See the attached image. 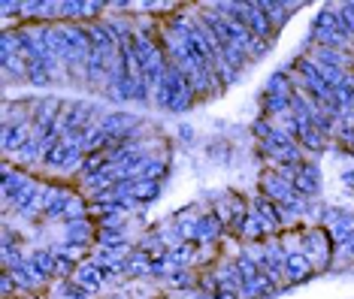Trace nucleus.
<instances>
[{
	"label": "nucleus",
	"instance_id": "473e14b6",
	"mask_svg": "<svg viewBox=\"0 0 354 299\" xmlns=\"http://www.w3.org/2000/svg\"><path fill=\"white\" fill-rule=\"evenodd\" d=\"M82 6L85 0H64L58 6V21H82Z\"/></svg>",
	"mask_w": 354,
	"mask_h": 299
},
{
	"label": "nucleus",
	"instance_id": "a211bd4d",
	"mask_svg": "<svg viewBox=\"0 0 354 299\" xmlns=\"http://www.w3.org/2000/svg\"><path fill=\"white\" fill-rule=\"evenodd\" d=\"M28 257H30V263L39 269V276L43 278H49L55 281V251L49 245H37V248H28Z\"/></svg>",
	"mask_w": 354,
	"mask_h": 299
},
{
	"label": "nucleus",
	"instance_id": "4c0bfd02",
	"mask_svg": "<svg viewBox=\"0 0 354 299\" xmlns=\"http://www.w3.org/2000/svg\"><path fill=\"white\" fill-rule=\"evenodd\" d=\"M179 133H182V142H194V139H197V136H194L197 131H194V127H188V124H182Z\"/></svg>",
	"mask_w": 354,
	"mask_h": 299
},
{
	"label": "nucleus",
	"instance_id": "0eeeda50",
	"mask_svg": "<svg viewBox=\"0 0 354 299\" xmlns=\"http://www.w3.org/2000/svg\"><path fill=\"white\" fill-rule=\"evenodd\" d=\"M321 169H318V160H312V157H306L303 164H300V173H297V179H294V191L300 193V197L306 200H315L318 203V197H321Z\"/></svg>",
	"mask_w": 354,
	"mask_h": 299
},
{
	"label": "nucleus",
	"instance_id": "9d476101",
	"mask_svg": "<svg viewBox=\"0 0 354 299\" xmlns=\"http://www.w3.org/2000/svg\"><path fill=\"white\" fill-rule=\"evenodd\" d=\"M312 278H318V272H315V266H312L309 257H306L303 251L288 254V260H285V284L294 287V284H306V281H312Z\"/></svg>",
	"mask_w": 354,
	"mask_h": 299
},
{
	"label": "nucleus",
	"instance_id": "f3484780",
	"mask_svg": "<svg viewBox=\"0 0 354 299\" xmlns=\"http://www.w3.org/2000/svg\"><path fill=\"white\" fill-rule=\"evenodd\" d=\"M261 115L270 121H279L291 115V97H276V94H261Z\"/></svg>",
	"mask_w": 354,
	"mask_h": 299
},
{
	"label": "nucleus",
	"instance_id": "4be33fe9",
	"mask_svg": "<svg viewBox=\"0 0 354 299\" xmlns=\"http://www.w3.org/2000/svg\"><path fill=\"white\" fill-rule=\"evenodd\" d=\"M160 191H164V184H160V182H146V179H136V182H133L131 197L136 200V203H142V206H151V203H155V200L160 197Z\"/></svg>",
	"mask_w": 354,
	"mask_h": 299
},
{
	"label": "nucleus",
	"instance_id": "6ab92c4d",
	"mask_svg": "<svg viewBox=\"0 0 354 299\" xmlns=\"http://www.w3.org/2000/svg\"><path fill=\"white\" fill-rule=\"evenodd\" d=\"M164 281L170 293H188V290H197V269H173Z\"/></svg>",
	"mask_w": 354,
	"mask_h": 299
},
{
	"label": "nucleus",
	"instance_id": "7c9ffc66",
	"mask_svg": "<svg viewBox=\"0 0 354 299\" xmlns=\"http://www.w3.org/2000/svg\"><path fill=\"white\" fill-rule=\"evenodd\" d=\"M197 290L203 296H215L221 290V284H218V278H215L212 269H197Z\"/></svg>",
	"mask_w": 354,
	"mask_h": 299
},
{
	"label": "nucleus",
	"instance_id": "f257e3e1",
	"mask_svg": "<svg viewBox=\"0 0 354 299\" xmlns=\"http://www.w3.org/2000/svg\"><path fill=\"white\" fill-rule=\"evenodd\" d=\"M303 254L312 260L318 276H327L333 272V254H336V245L330 239V233L318 224H303Z\"/></svg>",
	"mask_w": 354,
	"mask_h": 299
},
{
	"label": "nucleus",
	"instance_id": "a19ab883",
	"mask_svg": "<svg viewBox=\"0 0 354 299\" xmlns=\"http://www.w3.org/2000/svg\"><path fill=\"white\" fill-rule=\"evenodd\" d=\"M106 299H131V296H127V293H109Z\"/></svg>",
	"mask_w": 354,
	"mask_h": 299
},
{
	"label": "nucleus",
	"instance_id": "6e6552de",
	"mask_svg": "<svg viewBox=\"0 0 354 299\" xmlns=\"http://www.w3.org/2000/svg\"><path fill=\"white\" fill-rule=\"evenodd\" d=\"M100 127H103V133H109L112 139L118 142L122 136L136 131V127H142V118L133 115V112H124V109H109L106 115L100 118Z\"/></svg>",
	"mask_w": 354,
	"mask_h": 299
},
{
	"label": "nucleus",
	"instance_id": "72a5a7b5",
	"mask_svg": "<svg viewBox=\"0 0 354 299\" xmlns=\"http://www.w3.org/2000/svg\"><path fill=\"white\" fill-rule=\"evenodd\" d=\"M252 136H254V142H267L270 136H272V131H276V121H270V118H263V115H257L254 121H252Z\"/></svg>",
	"mask_w": 354,
	"mask_h": 299
},
{
	"label": "nucleus",
	"instance_id": "aec40b11",
	"mask_svg": "<svg viewBox=\"0 0 354 299\" xmlns=\"http://www.w3.org/2000/svg\"><path fill=\"white\" fill-rule=\"evenodd\" d=\"M327 233H330V239H333V245L348 242L354 236V209H345V212L339 215V221L327 227Z\"/></svg>",
	"mask_w": 354,
	"mask_h": 299
},
{
	"label": "nucleus",
	"instance_id": "412c9836",
	"mask_svg": "<svg viewBox=\"0 0 354 299\" xmlns=\"http://www.w3.org/2000/svg\"><path fill=\"white\" fill-rule=\"evenodd\" d=\"M318 109H321V103L309 91H294L291 94V112L297 118H312Z\"/></svg>",
	"mask_w": 354,
	"mask_h": 299
},
{
	"label": "nucleus",
	"instance_id": "e433bc0d",
	"mask_svg": "<svg viewBox=\"0 0 354 299\" xmlns=\"http://www.w3.org/2000/svg\"><path fill=\"white\" fill-rule=\"evenodd\" d=\"M339 182H342L345 188H348V191L354 193V166H348V169H345V173L339 175Z\"/></svg>",
	"mask_w": 354,
	"mask_h": 299
},
{
	"label": "nucleus",
	"instance_id": "4468645a",
	"mask_svg": "<svg viewBox=\"0 0 354 299\" xmlns=\"http://www.w3.org/2000/svg\"><path fill=\"white\" fill-rule=\"evenodd\" d=\"M28 70H30V61L25 55H12V58H0V76H3L6 85L12 82H28Z\"/></svg>",
	"mask_w": 354,
	"mask_h": 299
},
{
	"label": "nucleus",
	"instance_id": "c85d7f7f",
	"mask_svg": "<svg viewBox=\"0 0 354 299\" xmlns=\"http://www.w3.org/2000/svg\"><path fill=\"white\" fill-rule=\"evenodd\" d=\"M233 260H236V269H239V278H243V284H245V281H254L257 276H261V266H257L245 251H239Z\"/></svg>",
	"mask_w": 354,
	"mask_h": 299
},
{
	"label": "nucleus",
	"instance_id": "a878e982",
	"mask_svg": "<svg viewBox=\"0 0 354 299\" xmlns=\"http://www.w3.org/2000/svg\"><path fill=\"white\" fill-rule=\"evenodd\" d=\"M167 175H170V160H167L164 155H155V157L149 160V166L142 169L140 179H146V182H160V184H164Z\"/></svg>",
	"mask_w": 354,
	"mask_h": 299
},
{
	"label": "nucleus",
	"instance_id": "9b49d317",
	"mask_svg": "<svg viewBox=\"0 0 354 299\" xmlns=\"http://www.w3.org/2000/svg\"><path fill=\"white\" fill-rule=\"evenodd\" d=\"M224 239H227L224 224L212 215V209H206L203 218H200V224H197V245L200 248H212V245H221Z\"/></svg>",
	"mask_w": 354,
	"mask_h": 299
},
{
	"label": "nucleus",
	"instance_id": "423d86ee",
	"mask_svg": "<svg viewBox=\"0 0 354 299\" xmlns=\"http://www.w3.org/2000/svg\"><path fill=\"white\" fill-rule=\"evenodd\" d=\"M257 191L267 200H272V203H288V200L294 197V184L288 179H281L276 169H270V166L257 175Z\"/></svg>",
	"mask_w": 354,
	"mask_h": 299
},
{
	"label": "nucleus",
	"instance_id": "dca6fc26",
	"mask_svg": "<svg viewBox=\"0 0 354 299\" xmlns=\"http://www.w3.org/2000/svg\"><path fill=\"white\" fill-rule=\"evenodd\" d=\"M333 30H342V28H339V15H336L333 3H330V6H321V10L315 12V19H312V24H309V37L333 34ZM342 34H345V30H342Z\"/></svg>",
	"mask_w": 354,
	"mask_h": 299
},
{
	"label": "nucleus",
	"instance_id": "c756f323",
	"mask_svg": "<svg viewBox=\"0 0 354 299\" xmlns=\"http://www.w3.org/2000/svg\"><path fill=\"white\" fill-rule=\"evenodd\" d=\"M212 215L218 218V221L224 224V230L230 233V227H233V212H230V203H227V191L215 197V203H212Z\"/></svg>",
	"mask_w": 354,
	"mask_h": 299
},
{
	"label": "nucleus",
	"instance_id": "ea45409f",
	"mask_svg": "<svg viewBox=\"0 0 354 299\" xmlns=\"http://www.w3.org/2000/svg\"><path fill=\"white\" fill-rule=\"evenodd\" d=\"M21 299H49L46 293H30V296H21Z\"/></svg>",
	"mask_w": 354,
	"mask_h": 299
},
{
	"label": "nucleus",
	"instance_id": "c9c22d12",
	"mask_svg": "<svg viewBox=\"0 0 354 299\" xmlns=\"http://www.w3.org/2000/svg\"><path fill=\"white\" fill-rule=\"evenodd\" d=\"M25 3L28 0H3V3H0V12H3V19L10 21V19H25Z\"/></svg>",
	"mask_w": 354,
	"mask_h": 299
},
{
	"label": "nucleus",
	"instance_id": "5701e85b",
	"mask_svg": "<svg viewBox=\"0 0 354 299\" xmlns=\"http://www.w3.org/2000/svg\"><path fill=\"white\" fill-rule=\"evenodd\" d=\"M28 85H34V88H52L55 85V76H52L49 64H46V61H30Z\"/></svg>",
	"mask_w": 354,
	"mask_h": 299
},
{
	"label": "nucleus",
	"instance_id": "37998d69",
	"mask_svg": "<svg viewBox=\"0 0 354 299\" xmlns=\"http://www.w3.org/2000/svg\"><path fill=\"white\" fill-rule=\"evenodd\" d=\"M351 6H354V0H351Z\"/></svg>",
	"mask_w": 354,
	"mask_h": 299
},
{
	"label": "nucleus",
	"instance_id": "7ed1b4c3",
	"mask_svg": "<svg viewBox=\"0 0 354 299\" xmlns=\"http://www.w3.org/2000/svg\"><path fill=\"white\" fill-rule=\"evenodd\" d=\"M239 3V12H243V21L245 28L252 30L254 39H263V43H276V30H272V24L267 19V12L261 10V3L257 0H236Z\"/></svg>",
	"mask_w": 354,
	"mask_h": 299
},
{
	"label": "nucleus",
	"instance_id": "20e7f679",
	"mask_svg": "<svg viewBox=\"0 0 354 299\" xmlns=\"http://www.w3.org/2000/svg\"><path fill=\"white\" fill-rule=\"evenodd\" d=\"M58 242H67V245L94 251V248H97V221H94V218H79V221L64 224Z\"/></svg>",
	"mask_w": 354,
	"mask_h": 299
},
{
	"label": "nucleus",
	"instance_id": "393cba45",
	"mask_svg": "<svg viewBox=\"0 0 354 299\" xmlns=\"http://www.w3.org/2000/svg\"><path fill=\"white\" fill-rule=\"evenodd\" d=\"M106 166H112L109 151H94V155H85V157H82V169H79V175H76V179H85V175H94V173H100V169H106Z\"/></svg>",
	"mask_w": 354,
	"mask_h": 299
},
{
	"label": "nucleus",
	"instance_id": "1a4fd4ad",
	"mask_svg": "<svg viewBox=\"0 0 354 299\" xmlns=\"http://www.w3.org/2000/svg\"><path fill=\"white\" fill-rule=\"evenodd\" d=\"M34 139V124H0V148L6 157H12L19 148Z\"/></svg>",
	"mask_w": 354,
	"mask_h": 299
},
{
	"label": "nucleus",
	"instance_id": "2f4dec72",
	"mask_svg": "<svg viewBox=\"0 0 354 299\" xmlns=\"http://www.w3.org/2000/svg\"><path fill=\"white\" fill-rule=\"evenodd\" d=\"M200 100V97H197V91H194V88H185V91L179 94V97H176V100H173V106L170 109H167V112H170V115H182V112H188L191 106H194V103Z\"/></svg>",
	"mask_w": 354,
	"mask_h": 299
},
{
	"label": "nucleus",
	"instance_id": "79ce46f5",
	"mask_svg": "<svg viewBox=\"0 0 354 299\" xmlns=\"http://www.w3.org/2000/svg\"><path fill=\"white\" fill-rule=\"evenodd\" d=\"M200 299H218V296H200Z\"/></svg>",
	"mask_w": 354,
	"mask_h": 299
},
{
	"label": "nucleus",
	"instance_id": "f8f14e48",
	"mask_svg": "<svg viewBox=\"0 0 354 299\" xmlns=\"http://www.w3.org/2000/svg\"><path fill=\"white\" fill-rule=\"evenodd\" d=\"M257 3H261V10L267 12V19H270V24H272V30H276V34L285 30V24L291 21L294 10L300 6V3H288V0H257Z\"/></svg>",
	"mask_w": 354,
	"mask_h": 299
},
{
	"label": "nucleus",
	"instance_id": "39448f33",
	"mask_svg": "<svg viewBox=\"0 0 354 299\" xmlns=\"http://www.w3.org/2000/svg\"><path fill=\"white\" fill-rule=\"evenodd\" d=\"M297 145H300L306 155H312V160H315V155L330 151V145L333 142H330L327 136L312 124V118H297Z\"/></svg>",
	"mask_w": 354,
	"mask_h": 299
},
{
	"label": "nucleus",
	"instance_id": "b1692460",
	"mask_svg": "<svg viewBox=\"0 0 354 299\" xmlns=\"http://www.w3.org/2000/svg\"><path fill=\"white\" fill-rule=\"evenodd\" d=\"M263 94H276V97H291L294 94L291 79H288V73L281 70V67L267 79V85H263Z\"/></svg>",
	"mask_w": 354,
	"mask_h": 299
},
{
	"label": "nucleus",
	"instance_id": "2eb2a0df",
	"mask_svg": "<svg viewBox=\"0 0 354 299\" xmlns=\"http://www.w3.org/2000/svg\"><path fill=\"white\" fill-rule=\"evenodd\" d=\"M124 278L127 281H146L151 278V260L146 251H140V248H133L131 257H127L124 263Z\"/></svg>",
	"mask_w": 354,
	"mask_h": 299
},
{
	"label": "nucleus",
	"instance_id": "bb28decb",
	"mask_svg": "<svg viewBox=\"0 0 354 299\" xmlns=\"http://www.w3.org/2000/svg\"><path fill=\"white\" fill-rule=\"evenodd\" d=\"M354 269V236L342 245H336L333 254V272H351Z\"/></svg>",
	"mask_w": 354,
	"mask_h": 299
},
{
	"label": "nucleus",
	"instance_id": "58836bf2",
	"mask_svg": "<svg viewBox=\"0 0 354 299\" xmlns=\"http://www.w3.org/2000/svg\"><path fill=\"white\" fill-rule=\"evenodd\" d=\"M215 296H218V299H243V296L236 293V290H218Z\"/></svg>",
	"mask_w": 354,
	"mask_h": 299
},
{
	"label": "nucleus",
	"instance_id": "cd10ccee",
	"mask_svg": "<svg viewBox=\"0 0 354 299\" xmlns=\"http://www.w3.org/2000/svg\"><path fill=\"white\" fill-rule=\"evenodd\" d=\"M127 224L124 227H109V230H97V248H122L127 245Z\"/></svg>",
	"mask_w": 354,
	"mask_h": 299
},
{
	"label": "nucleus",
	"instance_id": "f03ea898",
	"mask_svg": "<svg viewBox=\"0 0 354 299\" xmlns=\"http://www.w3.org/2000/svg\"><path fill=\"white\" fill-rule=\"evenodd\" d=\"M82 145L70 142V139H61L49 155L43 157V173L52 175V179H67V175H79V169H82Z\"/></svg>",
	"mask_w": 354,
	"mask_h": 299
},
{
	"label": "nucleus",
	"instance_id": "f704fd0d",
	"mask_svg": "<svg viewBox=\"0 0 354 299\" xmlns=\"http://www.w3.org/2000/svg\"><path fill=\"white\" fill-rule=\"evenodd\" d=\"M336 15H339V28L354 39V6L351 3H333Z\"/></svg>",
	"mask_w": 354,
	"mask_h": 299
},
{
	"label": "nucleus",
	"instance_id": "ddd939ff",
	"mask_svg": "<svg viewBox=\"0 0 354 299\" xmlns=\"http://www.w3.org/2000/svg\"><path fill=\"white\" fill-rule=\"evenodd\" d=\"M73 281H76V284H82L85 290H91V293L97 296V299H100V293H103V287H106V284H103V269H100V266L94 263V260L79 263Z\"/></svg>",
	"mask_w": 354,
	"mask_h": 299
}]
</instances>
